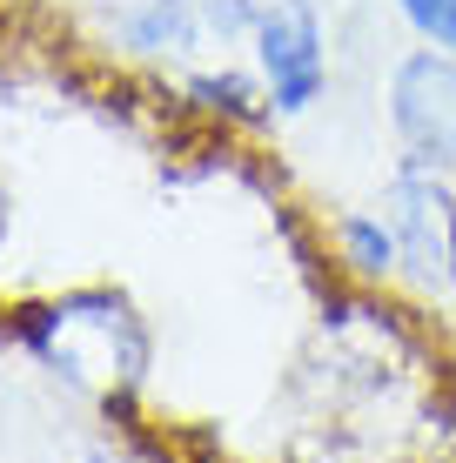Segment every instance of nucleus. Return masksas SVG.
Listing matches in <instances>:
<instances>
[{"mask_svg": "<svg viewBox=\"0 0 456 463\" xmlns=\"http://www.w3.org/2000/svg\"><path fill=\"white\" fill-rule=\"evenodd\" d=\"M396 14L410 21L423 47H450L456 54V0H396Z\"/></svg>", "mask_w": 456, "mask_h": 463, "instance_id": "7", "label": "nucleus"}, {"mask_svg": "<svg viewBox=\"0 0 456 463\" xmlns=\"http://www.w3.org/2000/svg\"><path fill=\"white\" fill-rule=\"evenodd\" d=\"M248 41H256L262 81H269V108L275 115H309L329 88V47H322L316 0H256Z\"/></svg>", "mask_w": 456, "mask_h": 463, "instance_id": "2", "label": "nucleus"}, {"mask_svg": "<svg viewBox=\"0 0 456 463\" xmlns=\"http://www.w3.org/2000/svg\"><path fill=\"white\" fill-rule=\"evenodd\" d=\"M336 242H342V262H349L356 276H389V269L403 262V249H396V235H389L383 215H342Z\"/></svg>", "mask_w": 456, "mask_h": 463, "instance_id": "6", "label": "nucleus"}, {"mask_svg": "<svg viewBox=\"0 0 456 463\" xmlns=\"http://www.w3.org/2000/svg\"><path fill=\"white\" fill-rule=\"evenodd\" d=\"M27 349L88 396H128L148 370V329L115 289H74L21 323Z\"/></svg>", "mask_w": 456, "mask_h": 463, "instance_id": "1", "label": "nucleus"}, {"mask_svg": "<svg viewBox=\"0 0 456 463\" xmlns=\"http://www.w3.org/2000/svg\"><path fill=\"white\" fill-rule=\"evenodd\" d=\"M389 121H396L410 162L456 168V54L416 47L389 74Z\"/></svg>", "mask_w": 456, "mask_h": 463, "instance_id": "4", "label": "nucleus"}, {"mask_svg": "<svg viewBox=\"0 0 456 463\" xmlns=\"http://www.w3.org/2000/svg\"><path fill=\"white\" fill-rule=\"evenodd\" d=\"M94 7H101L107 34L128 47V54H148V61L188 54L201 41V27H209L195 0H94Z\"/></svg>", "mask_w": 456, "mask_h": 463, "instance_id": "5", "label": "nucleus"}, {"mask_svg": "<svg viewBox=\"0 0 456 463\" xmlns=\"http://www.w3.org/2000/svg\"><path fill=\"white\" fill-rule=\"evenodd\" d=\"M383 222L423 289H456V188L430 162H403L389 175Z\"/></svg>", "mask_w": 456, "mask_h": 463, "instance_id": "3", "label": "nucleus"}, {"mask_svg": "<svg viewBox=\"0 0 456 463\" xmlns=\"http://www.w3.org/2000/svg\"><path fill=\"white\" fill-rule=\"evenodd\" d=\"M195 94H201L209 108H228V115H242V121H256V115H262V108H256V88H248L242 74H201Z\"/></svg>", "mask_w": 456, "mask_h": 463, "instance_id": "8", "label": "nucleus"}, {"mask_svg": "<svg viewBox=\"0 0 456 463\" xmlns=\"http://www.w3.org/2000/svg\"><path fill=\"white\" fill-rule=\"evenodd\" d=\"M201 7V21L215 27V34H248V21H256V0H195Z\"/></svg>", "mask_w": 456, "mask_h": 463, "instance_id": "9", "label": "nucleus"}]
</instances>
